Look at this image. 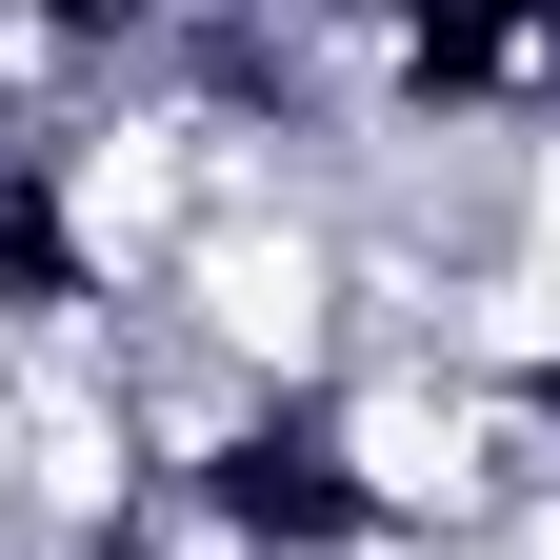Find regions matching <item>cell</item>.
Wrapping results in <instances>:
<instances>
[{
  "mask_svg": "<svg viewBox=\"0 0 560 560\" xmlns=\"http://www.w3.org/2000/svg\"><path fill=\"white\" fill-rule=\"evenodd\" d=\"M180 501L221 560H400L420 540V480L381 460V420L340 400L320 361H241L180 441Z\"/></svg>",
  "mask_w": 560,
  "mask_h": 560,
  "instance_id": "6da1fadb",
  "label": "cell"
},
{
  "mask_svg": "<svg viewBox=\"0 0 560 560\" xmlns=\"http://www.w3.org/2000/svg\"><path fill=\"white\" fill-rule=\"evenodd\" d=\"M361 101L420 140H540L560 120V0H361Z\"/></svg>",
  "mask_w": 560,
  "mask_h": 560,
  "instance_id": "7a4b0ae2",
  "label": "cell"
},
{
  "mask_svg": "<svg viewBox=\"0 0 560 560\" xmlns=\"http://www.w3.org/2000/svg\"><path fill=\"white\" fill-rule=\"evenodd\" d=\"M81 320H120L101 161H81V120H0V340H81Z\"/></svg>",
  "mask_w": 560,
  "mask_h": 560,
  "instance_id": "3957f363",
  "label": "cell"
},
{
  "mask_svg": "<svg viewBox=\"0 0 560 560\" xmlns=\"http://www.w3.org/2000/svg\"><path fill=\"white\" fill-rule=\"evenodd\" d=\"M180 21H200V0H21V60H40L60 101H120V81L180 60Z\"/></svg>",
  "mask_w": 560,
  "mask_h": 560,
  "instance_id": "277c9868",
  "label": "cell"
},
{
  "mask_svg": "<svg viewBox=\"0 0 560 560\" xmlns=\"http://www.w3.org/2000/svg\"><path fill=\"white\" fill-rule=\"evenodd\" d=\"M501 420H521V460H560V340H521V361H501Z\"/></svg>",
  "mask_w": 560,
  "mask_h": 560,
  "instance_id": "5b68a950",
  "label": "cell"
},
{
  "mask_svg": "<svg viewBox=\"0 0 560 560\" xmlns=\"http://www.w3.org/2000/svg\"><path fill=\"white\" fill-rule=\"evenodd\" d=\"M40 560H180V540H140V521H120V501H101V521H60V540H40Z\"/></svg>",
  "mask_w": 560,
  "mask_h": 560,
  "instance_id": "8992f818",
  "label": "cell"
}]
</instances>
